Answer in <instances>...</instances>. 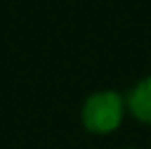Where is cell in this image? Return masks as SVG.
Segmentation results:
<instances>
[{"label":"cell","mask_w":151,"mask_h":149,"mask_svg":"<svg viewBox=\"0 0 151 149\" xmlns=\"http://www.w3.org/2000/svg\"><path fill=\"white\" fill-rule=\"evenodd\" d=\"M127 149H131V147H127Z\"/></svg>","instance_id":"3957f363"},{"label":"cell","mask_w":151,"mask_h":149,"mask_svg":"<svg viewBox=\"0 0 151 149\" xmlns=\"http://www.w3.org/2000/svg\"><path fill=\"white\" fill-rule=\"evenodd\" d=\"M127 109L144 124H151V77H144L127 92Z\"/></svg>","instance_id":"7a4b0ae2"},{"label":"cell","mask_w":151,"mask_h":149,"mask_svg":"<svg viewBox=\"0 0 151 149\" xmlns=\"http://www.w3.org/2000/svg\"><path fill=\"white\" fill-rule=\"evenodd\" d=\"M127 112V97L116 90H99L82 104V124L92 134H109L122 124Z\"/></svg>","instance_id":"6da1fadb"}]
</instances>
